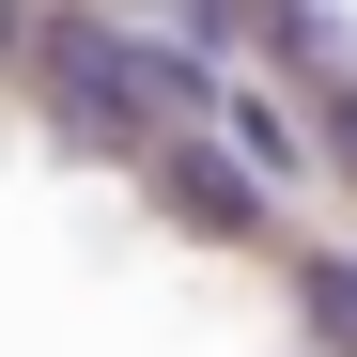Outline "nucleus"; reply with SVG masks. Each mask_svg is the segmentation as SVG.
I'll use <instances>...</instances> for the list:
<instances>
[{
	"label": "nucleus",
	"mask_w": 357,
	"mask_h": 357,
	"mask_svg": "<svg viewBox=\"0 0 357 357\" xmlns=\"http://www.w3.org/2000/svg\"><path fill=\"white\" fill-rule=\"evenodd\" d=\"M31 78H47V125H63V140H93V155H155V109H140V31L109 16V0H47Z\"/></svg>",
	"instance_id": "1"
},
{
	"label": "nucleus",
	"mask_w": 357,
	"mask_h": 357,
	"mask_svg": "<svg viewBox=\"0 0 357 357\" xmlns=\"http://www.w3.org/2000/svg\"><path fill=\"white\" fill-rule=\"evenodd\" d=\"M140 171H155V202H171V218H187V233H202V249H249V233H264V171H249V155H233L218 125H171V140H155Z\"/></svg>",
	"instance_id": "2"
},
{
	"label": "nucleus",
	"mask_w": 357,
	"mask_h": 357,
	"mask_svg": "<svg viewBox=\"0 0 357 357\" xmlns=\"http://www.w3.org/2000/svg\"><path fill=\"white\" fill-rule=\"evenodd\" d=\"M218 140H233V155H249V171H264V187H295V171H311V155H326V140H311V109H280V93H249V78H233V93H218Z\"/></svg>",
	"instance_id": "3"
},
{
	"label": "nucleus",
	"mask_w": 357,
	"mask_h": 357,
	"mask_svg": "<svg viewBox=\"0 0 357 357\" xmlns=\"http://www.w3.org/2000/svg\"><path fill=\"white\" fill-rule=\"evenodd\" d=\"M295 311L326 357H357V249H295Z\"/></svg>",
	"instance_id": "4"
},
{
	"label": "nucleus",
	"mask_w": 357,
	"mask_h": 357,
	"mask_svg": "<svg viewBox=\"0 0 357 357\" xmlns=\"http://www.w3.org/2000/svg\"><path fill=\"white\" fill-rule=\"evenodd\" d=\"M311 140L357 171V63H326V78H311Z\"/></svg>",
	"instance_id": "5"
},
{
	"label": "nucleus",
	"mask_w": 357,
	"mask_h": 357,
	"mask_svg": "<svg viewBox=\"0 0 357 357\" xmlns=\"http://www.w3.org/2000/svg\"><path fill=\"white\" fill-rule=\"evenodd\" d=\"M31 31H47V0H0V63H31Z\"/></svg>",
	"instance_id": "6"
}]
</instances>
